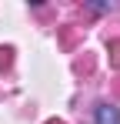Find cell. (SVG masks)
<instances>
[{
  "mask_svg": "<svg viewBox=\"0 0 120 124\" xmlns=\"http://www.w3.org/2000/svg\"><path fill=\"white\" fill-rule=\"evenodd\" d=\"M47 124H63V121H60V117H50V121H47Z\"/></svg>",
  "mask_w": 120,
  "mask_h": 124,
  "instance_id": "7",
  "label": "cell"
},
{
  "mask_svg": "<svg viewBox=\"0 0 120 124\" xmlns=\"http://www.w3.org/2000/svg\"><path fill=\"white\" fill-rule=\"evenodd\" d=\"M113 94H117V97H120V77H117V81H113Z\"/></svg>",
  "mask_w": 120,
  "mask_h": 124,
  "instance_id": "6",
  "label": "cell"
},
{
  "mask_svg": "<svg viewBox=\"0 0 120 124\" xmlns=\"http://www.w3.org/2000/svg\"><path fill=\"white\" fill-rule=\"evenodd\" d=\"M77 37H80V27H60V47L63 50H73Z\"/></svg>",
  "mask_w": 120,
  "mask_h": 124,
  "instance_id": "2",
  "label": "cell"
},
{
  "mask_svg": "<svg viewBox=\"0 0 120 124\" xmlns=\"http://www.w3.org/2000/svg\"><path fill=\"white\" fill-rule=\"evenodd\" d=\"M110 67H120V40H110Z\"/></svg>",
  "mask_w": 120,
  "mask_h": 124,
  "instance_id": "4",
  "label": "cell"
},
{
  "mask_svg": "<svg viewBox=\"0 0 120 124\" xmlns=\"http://www.w3.org/2000/svg\"><path fill=\"white\" fill-rule=\"evenodd\" d=\"M93 117H97V124H120V111L110 107V104H100Z\"/></svg>",
  "mask_w": 120,
  "mask_h": 124,
  "instance_id": "1",
  "label": "cell"
},
{
  "mask_svg": "<svg viewBox=\"0 0 120 124\" xmlns=\"http://www.w3.org/2000/svg\"><path fill=\"white\" fill-rule=\"evenodd\" d=\"M73 67H77L80 74H90V70H93V57H80V61L73 64Z\"/></svg>",
  "mask_w": 120,
  "mask_h": 124,
  "instance_id": "5",
  "label": "cell"
},
{
  "mask_svg": "<svg viewBox=\"0 0 120 124\" xmlns=\"http://www.w3.org/2000/svg\"><path fill=\"white\" fill-rule=\"evenodd\" d=\"M10 67H13V50L0 47V70H10Z\"/></svg>",
  "mask_w": 120,
  "mask_h": 124,
  "instance_id": "3",
  "label": "cell"
}]
</instances>
